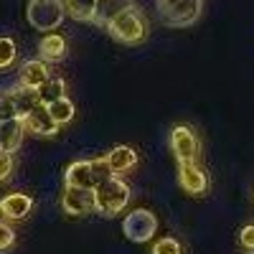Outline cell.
I'll return each instance as SVG.
<instances>
[{
    "label": "cell",
    "instance_id": "cell-1",
    "mask_svg": "<svg viewBox=\"0 0 254 254\" xmlns=\"http://www.w3.org/2000/svg\"><path fill=\"white\" fill-rule=\"evenodd\" d=\"M107 33L112 38H117L120 44L137 46L147 38V20L135 5H125L107 23Z\"/></svg>",
    "mask_w": 254,
    "mask_h": 254
},
{
    "label": "cell",
    "instance_id": "cell-2",
    "mask_svg": "<svg viewBox=\"0 0 254 254\" xmlns=\"http://www.w3.org/2000/svg\"><path fill=\"white\" fill-rule=\"evenodd\" d=\"M115 173L110 168L107 155L102 158H92V160H76L66 168V186H76V188H92L97 190L104 181H110Z\"/></svg>",
    "mask_w": 254,
    "mask_h": 254
},
{
    "label": "cell",
    "instance_id": "cell-3",
    "mask_svg": "<svg viewBox=\"0 0 254 254\" xmlns=\"http://www.w3.org/2000/svg\"><path fill=\"white\" fill-rule=\"evenodd\" d=\"M64 15H66L64 0H31L28 10H26L28 23L44 33H54V28L61 26Z\"/></svg>",
    "mask_w": 254,
    "mask_h": 254
},
{
    "label": "cell",
    "instance_id": "cell-4",
    "mask_svg": "<svg viewBox=\"0 0 254 254\" xmlns=\"http://www.w3.org/2000/svg\"><path fill=\"white\" fill-rule=\"evenodd\" d=\"M130 203V186L112 176L97 188V211L102 216H115Z\"/></svg>",
    "mask_w": 254,
    "mask_h": 254
},
{
    "label": "cell",
    "instance_id": "cell-5",
    "mask_svg": "<svg viewBox=\"0 0 254 254\" xmlns=\"http://www.w3.org/2000/svg\"><path fill=\"white\" fill-rule=\"evenodd\" d=\"M171 150L178 163H198L201 140L188 125H176L171 130Z\"/></svg>",
    "mask_w": 254,
    "mask_h": 254
},
{
    "label": "cell",
    "instance_id": "cell-6",
    "mask_svg": "<svg viewBox=\"0 0 254 254\" xmlns=\"http://www.w3.org/2000/svg\"><path fill=\"white\" fill-rule=\"evenodd\" d=\"M122 229H125V237L130 239V242L142 244L147 239H153V234L158 231V219H155L153 211L137 208V211H132V214H127Z\"/></svg>",
    "mask_w": 254,
    "mask_h": 254
},
{
    "label": "cell",
    "instance_id": "cell-7",
    "mask_svg": "<svg viewBox=\"0 0 254 254\" xmlns=\"http://www.w3.org/2000/svg\"><path fill=\"white\" fill-rule=\"evenodd\" d=\"M61 208L69 216H84L97 211V190L92 188H76V186H66L61 193Z\"/></svg>",
    "mask_w": 254,
    "mask_h": 254
},
{
    "label": "cell",
    "instance_id": "cell-8",
    "mask_svg": "<svg viewBox=\"0 0 254 254\" xmlns=\"http://www.w3.org/2000/svg\"><path fill=\"white\" fill-rule=\"evenodd\" d=\"M201 10H203L201 0H181V3L163 10L160 18H163V23L171 26V28H188L201 18Z\"/></svg>",
    "mask_w": 254,
    "mask_h": 254
},
{
    "label": "cell",
    "instance_id": "cell-9",
    "mask_svg": "<svg viewBox=\"0 0 254 254\" xmlns=\"http://www.w3.org/2000/svg\"><path fill=\"white\" fill-rule=\"evenodd\" d=\"M178 183L190 196H203L208 190V176L198 163H178Z\"/></svg>",
    "mask_w": 254,
    "mask_h": 254
},
{
    "label": "cell",
    "instance_id": "cell-10",
    "mask_svg": "<svg viewBox=\"0 0 254 254\" xmlns=\"http://www.w3.org/2000/svg\"><path fill=\"white\" fill-rule=\"evenodd\" d=\"M20 120H23V125H26V132H31V135L49 137V135L59 132V125L54 122V117H51V112H49V107L44 102H41L36 110H31L26 117H20Z\"/></svg>",
    "mask_w": 254,
    "mask_h": 254
},
{
    "label": "cell",
    "instance_id": "cell-11",
    "mask_svg": "<svg viewBox=\"0 0 254 254\" xmlns=\"http://www.w3.org/2000/svg\"><path fill=\"white\" fill-rule=\"evenodd\" d=\"M49 79H51L49 61H44V59H28V61H23V66H20V84H23V87L41 89Z\"/></svg>",
    "mask_w": 254,
    "mask_h": 254
},
{
    "label": "cell",
    "instance_id": "cell-12",
    "mask_svg": "<svg viewBox=\"0 0 254 254\" xmlns=\"http://www.w3.org/2000/svg\"><path fill=\"white\" fill-rule=\"evenodd\" d=\"M26 135V125L20 117L0 120V153H15Z\"/></svg>",
    "mask_w": 254,
    "mask_h": 254
},
{
    "label": "cell",
    "instance_id": "cell-13",
    "mask_svg": "<svg viewBox=\"0 0 254 254\" xmlns=\"http://www.w3.org/2000/svg\"><path fill=\"white\" fill-rule=\"evenodd\" d=\"M33 198L28 193H8L0 201V211H3V221H20L31 214Z\"/></svg>",
    "mask_w": 254,
    "mask_h": 254
},
{
    "label": "cell",
    "instance_id": "cell-14",
    "mask_svg": "<svg viewBox=\"0 0 254 254\" xmlns=\"http://www.w3.org/2000/svg\"><path fill=\"white\" fill-rule=\"evenodd\" d=\"M5 92H8V97L13 99V104H15V112H18V117H26L31 110H36L38 104H41L38 89L23 87V84H18V87H13V89H5Z\"/></svg>",
    "mask_w": 254,
    "mask_h": 254
},
{
    "label": "cell",
    "instance_id": "cell-15",
    "mask_svg": "<svg viewBox=\"0 0 254 254\" xmlns=\"http://www.w3.org/2000/svg\"><path fill=\"white\" fill-rule=\"evenodd\" d=\"M107 160H110L112 173L120 176V173L132 171V168L137 165V150L130 147V145H117V147H112V150L107 153Z\"/></svg>",
    "mask_w": 254,
    "mask_h": 254
},
{
    "label": "cell",
    "instance_id": "cell-16",
    "mask_svg": "<svg viewBox=\"0 0 254 254\" xmlns=\"http://www.w3.org/2000/svg\"><path fill=\"white\" fill-rule=\"evenodd\" d=\"M66 38H64L61 33H44V38H41L38 44V54L44 61H61L64 56H66Z\"/></svg>",
    "mask_w": 254,
    "mask_h": 254
},
{
    "label": "cell",
    "instance_id": "cell-17",
    "mask_svg": "<svg viewBox=\"0 0 254 254\" xmlns=\"http://www.w3.org/2000/svg\"><path fill=\"white\" fill-rule=\"evenodd\" d=\"M66 5V13L74 20H81V23H97V13H99V0H64Z\"/></svg>",
    "mask_w": 254,
    "mask_h": 254
},
{
    "label": "cell",
    "instance_id": "cell-18",
    "mask_svg": "<svg viewBox=\"0 0 254 254\" xmlns=\"http://www.w3.org/2000/svg\"><path fill=\"white\" fill-rule=\"evenodd\" d=\"M38 97H41V102L46 104H54V102H59V99H64L66 97V81L64 79H59V76H51L44 87L38 89Z\"/></svg>",
    "mask_w": 254,
    "mask_h": 254
},
{
    "label": "cell",
    "instance_id": "cell-19",
    "mask_svg": "<svg viewBox=\"0 0 254 254\" xmlns=\"http://www.w3.org/2000/svg\"><path fill=\"white\" fill-rule=\"evenodd\" d=\"M49 112H51V117H54V122H56L59 127H61V125H66V122H71V120H74V115H76L74 102H71L69 97H64V99H59V102L49 104Z\"/></svg>",
    "mask_w": 254,
    "mask_h": 254
},
{
    "label": "cell",
    "instance_id": "cell-20",
    "mask_svg": "<svg viewBox=\"0 0 254 254\" xmlns=\"http://www.w3.org/2000/svg\"><path fill=\"white\" fill-rule=\"evenodd\" d=\"M150 254H183V247L176 237H163L153 244V252Z\"/></svg>",
    "mask_w": 254,
    "mask_h": 254
},
{
    "label": "cell",
    "instance_id": "cell-21",
    "mask_svg": "<svg viewBox=\"0 0 254 254\" xmlns=\"http://www.w3.org/2000/svg\"><path fill=\"white\" fill-rule=\"evenodd\" d=\"M13 61H15V41L10 36H3L0 38V66L8 69Z\"/></svg>",
    "mask_w": 254,
    "mask_h": 254
},
{
    "label": "cell",
    "instance_id": "cell-22",
    "mask_svg": "<svg viewBox=\"0 0 254 254\" xmlns=\"http://www.w3.org/2000/svg\"><path fill=\"white\" fill-rule=\"evenodd\" d=\"M239 247H242L247 254H254V224H247V226L239 231Z\"/></svg>",
    "mask_w": 254,
    "mask_h": 254
},
{
    "label": "cell",
    "instance_id": "cell-23",
    "mask_svg": "<svg viewBox=\"0 0 254 254\" xmlns=\"http://www.w3.org/2000/svg\"><path fill=\"white\" fill-rule=\"evenodd\" d=\"M15 171V160L13 153H0V181H8Z\"/></svg>",
    "mask_w": 254,
    "mask_h": 254
},
{
    "label": "cell",
    "instance_id": "cell-24",
    "mask_svg": "<svg viewBox=\"0 0 254 254\" xmlns=\"http://www.w3.org/2000/svg\"><path fill=\"white\" fill-rule=\"evenodd\" d=\"M13 244H15V231L10 229L8 221H3V226H0V249L8 252V249H13Z\"/></svg>",
    "mask_w": 254,
    "mask_h": 254
},
{
    "label": "cell",
    "instance_id": "cell-25",
    "mask_svg": "<svg viewBox=\"0 0 254 254\" xmlns=\"http://www.w3.org/2000/svg\"><path fill=\"white\" fill-rule=\"evenodd\" d=\"M176 3H181V0H158V10L163 13V10H168V8L176 5Z\"/></svg>",
    "mask_w": 254,
    "mask_h": 254
}]
</instances>
